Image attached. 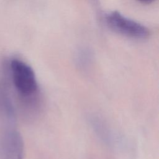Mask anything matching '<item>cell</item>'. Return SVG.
Returning <instances> with one entry per match:
<instances>
[{
	"label": "cell",
	"instance_id": "obj_5",
	"mask_svg": "<svg viewBox=\"0 0 159 159\" xmlns=\"http://www.w3.org/2000/svg\"><path fill=\"white\" fill-rule=\"evenodd\" d=\"M90 123L95 132L101 139L109 144L112 142V131L103 120L97 116H93L90 119Z\"/></svg>",
	"mask_w": 159,
	"mask_h": 159
},
{
	"label": "cell",
	"instance_id": "obj_1",
	"mask_svg": "<svg viewBox=\"0 0 159 159\" xmlns=\"http://www.w3.org/2000/svg\"><path fill=\"white\" fill-rule=\"evenodd\" d=\"M11 86L25 111L35 110L39 105V85L35 73L24 61L12 58L7 61Z\"/></svg>",
	"mask_w": 159,
	"mask_h": 159
},
{
	"label": "cell",
	"instance_id": "obj_2",
	"mask_svg": "<svg viewBox=\"0 0 159 159\" xmlns=\"http://www.w3.org/2000/svg\"><path fill=\"white\" fill-rule=\"evenodd\" d=\"M107 25L114 32L134 39H145L149 35L148 29L144 25L131 19L118 11H112L106 16Z\"/></svg>",
	"mask_w": 159,
	"mask_h": 159
},
{
	"label": "cell",
	"instance_id": "obj_4",
	"mask_svg": "<svg viewBox=\"0 0 159 159\" xmlns=\"http://www.w3.org/2000/svg\"><path fill=\"white\" fill-rule=\"evenodd\" d=\"M24 143L18 130L7 127L0 133V159H24Z\"/></svg>",
	"mask_w": 159,
	"mask_h": 159
},
{
	"label": "cell",
	"instance_id": "obj_6",
	"mask_svg": "<svg viewBox=\"0 0 159 159\" xmlns=\"http://www.w3.org/2000/svg\"><path fill=\"white\" fill-rule=\"evenodd\" d=\"M140 2H142V3H145V4H150V3H152L155 0H137Z\"/></svg>",
	"mask_w": 159,
	"mask_h": 159
},
{
	"label": "cell",
	"instance_id": "obj_3",
	"mask_svg": "<svg viewBox=\"0 0 159 159\" xmlns=\"http://www.w3.org/2000/svg\"><path fill=\"white\" fill-rule=\"evenodd\" d=\"M0 120L9 126H13L16 120L7 61H4L0 70Z\"/></svg>",
	"mask_w": 159,
	"mask_h": 159
}]
</instances>
